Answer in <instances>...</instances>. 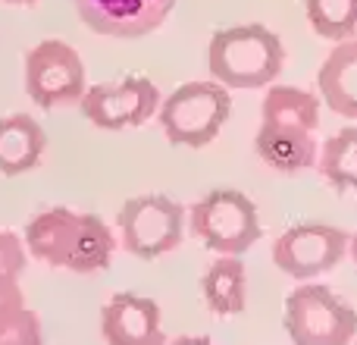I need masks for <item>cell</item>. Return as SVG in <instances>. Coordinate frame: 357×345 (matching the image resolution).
Segmentation results:
<instances>
[{"mask_svg":"<svg viewBox=\"0 0 357 345\" xmlns=\"http://www.w3.org/2000/svg\"><path fill=\"white\" fill-rule=\"evenodd\" d=\"M88 91V75L79 50L60 38L38 41L25 54V94L44 110L75 107Z\"/></svg>","mask_w":357,"mask_h":345,"instance_id":"7","label":"cell"},{"mask_svg":"<svg viewBox=\"0 0 357 345\" xmlns=\"http://www.w3.org/2000/svg\"><path fill=\"white\" fill-rule=\"evenodd\" d=\"M207 66L222 88H264L279 79L285 66V44L273 29L260 22L220 29L210 38Z\"/></svg>","mask_w":357,"mask_h":345,"instance_id":"2","label":"cell"},{"mask_svg":"<svg viewBox=\"0 0 357 345\" xmlns=\"http://www.w3.org/2000/svg\"><path fill=\"white\" fill-rule=\"evenodd\" d=\"M157 117L173 145L204 148L229 123L232 98H229V88H222L220 82H185L169 98H163Z\"/></svg>","mask_w":357,"mask_h":345,"instance_id":"4","label":"cell"},{"mask_svg":"<svg viewBox=\"0 0 357 345\" xmlns=\"http://www.w3.org/2000/svg\"><path fill=\"white\" fill-rule=\"evenodd\" d=\"M79 19L107 38H144L160 29L176 0H73Z\"/></svg>","mask_w":357,"mask_h":345,"instance_id":"10","label":"cell"},{"mask_svg":"<svg viewBox=\"0 0 357 345\" xmlns=\"http://www.w3.org/2000/svg\"><path fill=\"white\" fill-rule=\"evenodd\" d=\"M348 254H351L354 264H357V233H351V245H348Z\"/></svg>","mask_w":357,"mask_h":345,"instance_id":"23","label":"cell"},{"mask_svg":"<svg viewBox=\"0 0 357 345\" xmlns=\"http://www.w3.org/2000/svg\"><path fill=\"white\" fill-rule=\"evenodd\" d=\"M314 31L326 41H348L357 31V0H304Z\"/></svg>","mask_w":357,"mask_h":345,"instance_id":"18","label":"cell"},{"mask_svg":"<svg viewBox=\"0 0 357 345\" xmlns=\"http://www.w3.org/2000/svg\"><path fill=\"white\" fill-rule=\"evenodd\" d=\"M254 151L266 167L279 172H301L317 167V148L314 135L304 129H289V126H264L254 135Z\"/></svg>","mask_w":357,"mask_h":345,"instance_id":"13","label":"cell"},{"mask_svg":"<svg viewBox=\"0 0 357 345\" xmlns=\"http://www.w3.org/2000/svg\"><path fill=\"white\" fill-rule=\"evenodd\" d=\"M354 345H357V336H354Z\"/></svg>","mask_w":357,"mask_h":345,"instance_id":"25","label":"cell"},{"mask_svg":"<svg viewBox=\"0 0 357 345\" xmlns=\"http://www.w3.org/2000/svg\"><path fill=\"white\" fill-rule=\"evenodd\" d=\"M169 345H216L210 336H178V339H173Z\"/></svg>","mask_w":357,"mask_h":345,"instance_id":"22","label":"cell"},{"mask_svg":"<svg viewBox=\"0 0 357 345\" xmlns=\"http://www.w3.org/2000/svg\"><path fill=\"white\" fill-rule=\"evenodd\" d=\"M201 295L216 317H235L248 304V273L238 258H216L201 277Z\"/></svg>","mask_w":357,"mask_h":345,"instance_id":"15","label":"cell"},{"mask_svg":"<svg viewBox=\"0 0 357 345\" xmlns=\"http://www.w3.org/2000/svg\"><path fill=\"white\" fill-rule=\"evenodd\" d=\"M29 264V248H25V239L10 229H0V277L19 279Z\"/></svg>","mask_w":357,"mask_h":345,"instance_id":"20","label":"cell"},{"mask_svg":"<svg viewBox=\"0 0 357 345\" xmlns=\"http://www.w3.org/2000/svg\"><path fill=\"white\" fill-rule=\"evenodd\" d=\"M317 170L335 191H357V126H345L323 142Z\"/></svg>","mask_w":357,"mask_h":345,"instance_id":"17","label":"cell"},{"mask_svg":"<svg viewBox=\"0 0 357 345\" xmlns=\"http://www.w3.org/2000/svg\"><path fill=\"white\" fill-rule=\"evenodd\" d=\"M0 345H44L41 317L31 308H22L3 330H0Z\"/></svg>","mask_w":357,"mask_h":345,"instance_id":"19","label":"cell"},{"mask_svg":"<svg viewBox=\"0 0 357 345\" xmlns=\"http://www.w3.org/2000/svg\"><path fill=\"white\" fill-rule=\"evenodd\" d=\"M116 229L132 258H163L185 239V207L167 195L129 198L116 214Z\"/></svg>","mask_w":357,"mask_h":345,"instance_id":"6","label":"cell"},{"mask_svg":"<svg viewBox=\"0 0 357 345\" xmlns=\"http://www.w3.org/2000/svg\"><path fill=\"white\" fill-rule=\"evenodd\" d=\"M191 233L222 258H241L260 239L257 204L235 189H216L188 207Z\"/></svg>","mask_w":357,"mask_h":345,"instance_id":"5","label":"cell"},{"mask_svg":"<svg viewBox=\"0 0 357 345\" xmlns=\"http://www.w3.org/2000/svg\"><path fill=\"white\" fill-rule=\"evenodd\" d=\"M100 336L107 345H167L160 304L135 292H116L100 311Z\"/></svg>","mask_w":357,"mask_h":345,"instance_id":"11","label":"cell"},{"mask_svg":"<svg viewBox=\"0 0 357 345\" xmlns=\"http://www.w3.org/2000/svg\"><path fill=\"white\" fill-rule=\"evenodd\" d=\"M282 323L295 345H351L357 336V311L323 283L291 289Z\"/></svg>","mask_w":357,"mask_h":345,"instance_id":"3","label":"cell"},{"mask_svg":"<svg viewBox=\"0 0 357 345\" xmlns=\"http://www.w3.org/2000/svg\"><path fill=\"white\" fill-rule=\"evenodd\" d=\"M3 3H13V6H31V3H38V0H3Z\"/></svg>","mask_w":357,"mask_h":345,"instance_id":"24","label":"cell"},{"mask_svg":"<svg viewBox=\"0 0 357 345\" xmlns=\"http://www.w3.org/2000/svg\"><path fill=\"white\" fill-rule=\"evenodd\" d=\"M260 113H264V126L314 132L320 126V98L295 85H273L260 104Z\"/></svg>","mask_w":357,"mask_h":345,"instance_id":"16","label":"cell"},{"mask_svg":"<svg viewBox=\"0 0 357 345\" xmlns=\"http://www.w3.org/2000/svg\"><path fill=\"white\" fill-rule=\"evenodd\" d=\"M160 104L163 98L157 85L144 75H129L116 85H91L79 101L82 113L104 132L138 129L160 110Z\"/></svg>","mask_w":357,"mask_h":345,"instance_id":"9","label":"cell"},{"mask_svg":"<svg viewBox=\"0 0 357 345\" xmlns=\"http://www.w3.org/2000/svg\"><path fill=\"white\" fill-rule=\"evenodd\" d=\"M22 308H25V295H22L19 279L0 277V330H3Z\"/></svg>","mask_w":357,"mask_h":345,"instance_id":"21","label":"cell"},{"mask_svg":"<svg viewBox=\"0 0 357 345\" xmlns=\"http://www.w3.org/2000/svg\"><path fill=\"white\" fill-rule=\"evenodd\" d=\"M323 104L345 119H357V38L339 41L317 73Z\"/></svg>","mask_w":357,"mask_h":345,"instance_id":"12","label":"cell"},{"mask_svg":"<svg viewBox=\"0 0 357 345\" xmlns=\"http://www.w3.org/2000/svg\"><path fill=\"white\" fill-rule=\"evenodd\" d=\"M47 148L41 123L29 113H13L0 119V172L3 176H22L35 170Z\"/></svg>","mask_w":357,"mask_h":345,"instance_id":"14","label":"cell"},{"mask_svg":"<svg viewBox=\"0 0 357 345\" xmlns=\"http://www.w3.org/2000/svg\"><path fill=\"white\" fill-rule=\"evenodd\" d=\"M348 245H351L348 229L329 226V223H298L279 233V239L273 242V264L285 277L310 283L335 270L348 258Z\"/></svg>","mask_w":357,"mask_h":345,"instance_id":"8","label":"cell"},{"mask_svg":"<svg viewBox=\"0 0 357 345\" xmlns=\"http://www.w3.org/2000/svg\"><path fill=\"white\" fill-rule=\"evenodd\" d=\"M22 239L31 258L73 273L107 270L116 251V239L98 214H75L69 207H50L31 216Z\"/></svg>","mask_w":357,"mask_h":345,"instance_id":"1","label":"cell"}]
</instances>
